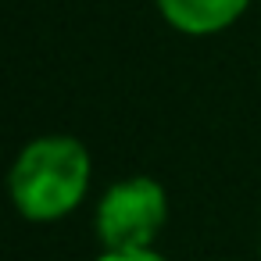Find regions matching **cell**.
I'll return each mask as SVG.
<instances>
[{
    "instance_id": "obj_1",
    "label": "cell",
    "mask_w": 261,
    "mask_h": 261,
    "mask_svg": "<svg viewBox=\"0 0 261 261\" xmlns=\"http://www.w3.org/2000/svg\"><path fill=\"white\" fill-rule=\"evenodd\" d=\"M90 179V158L75 140L54 136L33 143L15 172H11V193L22 215L29 218H58L72 211L86 190Z\"/></svg>"
},
{
    "instance_id": "obj_2",
    "label": "cell",
    "mask_w": 261,
    "mask_h": 261,
    "mask_svg": "<svg viewBox=\"0 0 261 261\" xmlns=\"http://www.w3.org/2000/svg\"><path fill=\"white\" fill-rule=\"evenodd\" d=\"M165 222V193L150 179H129L115 186L97 215L100 240L111 254H136L147 250L154 232Z\"/></svg>"
},
{
    "instance_id": "obj_3",
    "label": "cell",
    "mask_w": 261,
    "mask_h": 261,
    "mask_svg": "<svg viewBox=\"0 0 261 261\" xmlns=\"http://www.w3.org/2000/svg\"><path fill=\"white\" fill-rule=\"evenodd\" d=\"M165 18L186 33H215L229 25L247 0H158Z\"/></svg>"
},
{
    "instance_id": "obj_4",
    "label": "cell",
    "mask_w": 261,
    "mask_h": 261,
    "mask_svg": "<svg viewBox=\"0 0 261 261\" xmlns=\"http://www.w3.org/2000/svg\"><path fill=\"white\" fill-rule=\"evenodd\" d=\"M100 261H161V257H154L150 250H136V254H108Z\"/></svg>"
}]
</instances>
